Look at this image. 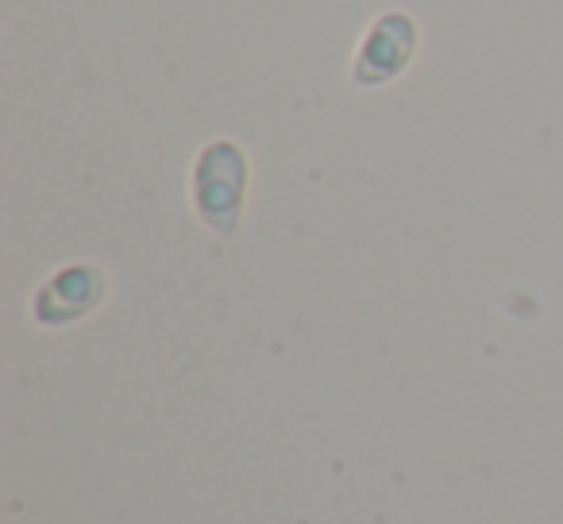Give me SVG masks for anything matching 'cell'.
I'll return each instance as SVG.
<instances>
[{"instance_id": "1", "label": "cell", "mask_w": 563, "mask_h": 524, "mask_svg": "<svg viewBox=\"0 0 563 524\" xmlns=\"http://www.w3.org/2000/svg\"><path fill=\"white\" fill-rule=\"evenodd\" d=\"M251 166L247 155L240 150V143L217 140L209 147H201L194 163V212L201 216L205 227H212L217 235H232L240 227L243 216V197H247Z\"/></svg>"}, {"instance_id": "2", "label": "cell", "mask_w": 563, "mask_h": 524, "mask_svg": "<svg viewBox=\"0 0 563 524\" xmlns=\"http://www.w3.org/2000/svg\"><path fill=\"white\" fill-rule=\"evenodd\" d=\"M417 43H421V32H417L409 12H383V16L367 27L360 51H355L352 81L360 89H378V86H386V81H394L413 63Z\"/></svg>"}, {"instance_id": "3", "label": "cell", "mask_w": 563, "mask_h": 524, "mask_svg": "<svg viewBox=\"0 0 563 524\" xmlns=\"http://www.w3.org/2000/svg\"><path fill=\"white\" fill-rule=\"evenodd\" d=\"M109 293L101 267H66L58 270L51 282H43V290L35 293L32 313L40 324H74L81 316H89Z\"/></svg>"}]
</instances>
